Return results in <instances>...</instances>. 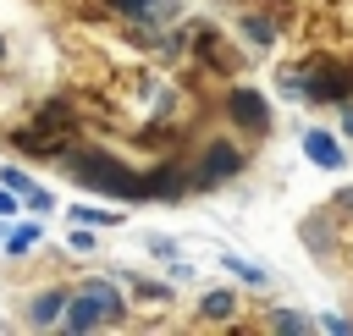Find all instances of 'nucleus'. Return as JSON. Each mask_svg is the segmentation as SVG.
<instances>
[{"instance_id": "0eeeda50", "label": "nucleus", "mask_w": 353, "mask_h": 336, "mask_svg": "<svg viewBox=\"0 0 353 336\" xmlns=\"http://www.w3.org/2000/svg\"><path fill=\"white\" fill-rule=\"evenodd\" d=\"M226 270H237L243 281H265V270H259V264H243V259H226Z\"/></svg>"}, {"instance_id": "9d476101", "label": "nucleus", "mask_w": 353, "mask_h": 336, "mask_svg": "<svg viewBox=\"0 0 353 336\" xmlns=\"http://www.w3.org/2000/svg\"><path fill=\"white\" fill-rule=\"evenodd\" d=\"M347 132H353V110H347Z\"/></svg>"}, {"instance_id": "39448f33", "label": "nucleus", "mask_w": 353, "mask_h": 336, "mask_svg": "<svg viewBox=\"0 0 353 336\" xmlns=\"http://www.w3.org/2000/svg\"><path fill=\"white\" fill-rule=\"evenodd\" d=\"M61 308H66V292H44V297L33 303V325H50Z\"/></svg>"}, {"instance_id": "20e7f679", "label": "nucleus", "mask_w": 353, "mask_h": 336, "mask_svg": "<svg viewBox=\"0 0 353 336\" xmlns=\"http://www.w3.org/2000/svg\"><path fill=\"white\" fill-rule=\"evenodd\" d=\"M309 160H314V165H331V171H336V165H342V149H336V143H331L325 132H309Z\"/></svg>"}, {"instance_id": "7ed1b4c3", "label": "nucleus", "mask_w": 353, "mask_h": 336, "mask_svg": "<svg viewBox=\"0 0 353 336\" xmlns=\"http://www.w3.org/2000/svg\"><path fill=\"white\" fill-rule=\"evenodd\" d=\"M232 116H237V121H248L254 132H265V105H259V99H254L248 88H243V94L232 99Z\"/></svg>"}, {"instance_id": "f03ea898", "label": "nucleus", "mask_w": 353, "mask_h": 336, "mask_svg": "<svg viewBox=\"0 0 353 336\" xmlns=\"http://www.w3.org/2000/svg\"><path fill=\"white\" fill-rule=\"evenodd\" d=\"M232 165H237V154H232L226 143H215V149L204 154V171H199V182H204V187H215V182H221V176H226Z\"/></svg>"}, {"instance_id": "423d86ee", "label": "nucleus", "mask_w": 353, "mask_h": 336, "mask_svg": "<svg viewBox=\"0 0 353 336\" xmlns=\"http://www.w3.org/2000/svg\"><path fill=\"white\" fill-rule=\"evenodd\" d=\"M204 314H210V319H226V314H232V297H226V292H210V297H204Z\"/></svg>"}, {"instance_id": "f257e3e1", "label": "nucleus", "mask_w": 353, "mask_h": 336, "mask_svg": "<svg viewBox=\"0 0 353 336\" xmlns=\"http://www.w3.org/2000/svg\"><path fill=\"white\" fill-rule=\"evenodd\" d=\"M121 314V297L105 286V281H88V286H77L72 297H66V330H99V325H110Z\"/></svg>"}, {"instance_id": "6e6552de", "label": "nucleus", "mask_w": 353, "mask_h": 336, "mask_svg": "<svg viewBox=\"0 0 353 336\" xmlns=\"http://www.w3.org/2000/svg\"><path fill=\"white\" fill-rule=\"evenodd\" d=\"M33 237H39V231H33V226H22V231H11V253H22V248H28V242H33Z\"/></svg>"}, {"instance_id": "1a4fd4ad", "label": "nucleus", "mask_w": 353, "mask_h": 336, "mask_svg": "<svg viewBox=\"0 0 353 336\" xmlns=\"http://www.w3.org/2000/svg\"><path fill=\"white\" fill-rule=\"evenodd\" d=\"M116 6H121V11H143V0H116Z\"/></svg>"}]
</instances>
